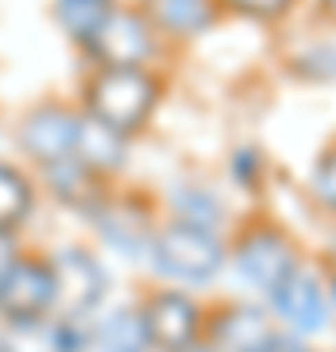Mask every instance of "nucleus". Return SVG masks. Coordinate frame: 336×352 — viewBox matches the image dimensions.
<instances>
[{
  "mask_svg": "<svg viewBox=\"0 0 336 352\" xmlns=\"http://www.w3.org/2000/svg\"><path fill=\"white\" fill-rule=\"evenodd\" d=\"M254 352H305V344H301L298 337H282V333H274V337H266Z\"/></svg>",
  "mask_w": 336,
  "mask_h": 352,
  "instance_id": "393cba45",
  "label": "nucleus"
},
{
  "mask_svg": "<svg viewBox=\"0 0 336 352\" xmlns=\"http://www.w3.org/2000/svg\"><path fill=\"white\" fill-rule=\"evenodd\" d=\"M129 145H133V141L125 138V133H117V129L102 126L98 118L82 113V122H78V141H75V157L87 164V168H94V173L106 176V180H117V173H122L125 161H129Z\"/></svg>",
  "mask_w": 336,
  "mask_h": 352,
  "instance_id": "4468645a",
  "label": "nucleus"
},
{
  "mask_svg": "<svg viewBox=\"0 0 336 352\" xmlns=\"http://www.w3.org/2000/svg\"><path fill=\"white\" fill-rule=\"evenodd\" d=\"M137 4L164 43H192L223 20L219 0H137Z\"/></svg>",
  "mask_w": 336,
  "mask_h": 352,
  "instance_id": "9b49d317",
  "label": "nucleus"
},
{
  "mask_svg": "<svg viewBox=\"0 0 336 352\" xmlns=\"http://www.w3.org/2000/svg\"><path fill=\"white\" fill-rule=\"evenodd\" d=\"M212 344L219 352H254L266 337H274L270 314L258 305H223L208 317Z\"/></svg>",
  "mask_w": 336,
  "mask_h": 352,
  "instance_id": "ddd939ff",
  "label": "nucleus"
},
{
  "mask_svg": "<svg viewBox=\"0 0 336 352\" xmlns=\"http://www.w3.org/2000/svg\"><path fill=\"white\" fill-rule=\"evenodd\" d=\"M90 223L102 231V239L110 243L117 254H149L153 231H157V219H153V208L137 196H125V192L113 188L106 200L87 215Z\"/></svg>",
  "mask_w": 336,
  "mask_h": 352,
  "instance_id": "1a4fd4ad",
  "label": "nucleus"
},
{
  "mask_svg": "<svg viewBox=\"0 0 336 352\" xmlns=\"http://www.w3.org/2000/svg\"><path fill=\"white\" fill-rule=\"evenodd\" d=\"M0 352H4V344H0Z\"/></svg>",
  "mask_w": 336,
  "mask_h": 352,
  "instance_id": "cd10ccee",
  "label": "nucleus"
},
{
  "mask_svg": "<svg viewBox=\"0 0 336 352\" xmlns=\"http://www.w3.org/2000/svg\"><path fill=\"white\" fill-rule=\"evenodd\" d=\"M164 90L168 82L157 67H94L78 90V110L133 141L153 126Z\"/></svg>",
  "mask_w": 336,
  "mask_h": 352,
  "instance_id": "f257e3e1",
  "label": "nucleus"
},
{
  "mask_svg": "<svg viewBox=\"0 0 336 352\" xmlns=\"http://www.w3.org/2000/svg\"><path fill=\"white\" fill-rule=\"evenodd\" d=\"M78 122L82 110L67 106V102H39L16 122V145L36 168H47L55 161L75 157V141H78Z\"/></svg>",
  "mask_w": 336,
  "mask_h": 352,
  "instance_id": "39448f33",
  "label": "nucleus"
},
{
  "mask_svg": "<svg viewBox=\"0 0 336 352\" xmlns=\"http://www.w3.org/2000/svg\"><path fill=\"white\" fill-rule=\"evenodd\" d=\"M55 266V309L63 321H87L106 298V266L87 247H59L51 254Z\"/></svg>",
  "mask_w": 336,
  "mask_h": 352,
  "instance_id": "423d86ee",
  "label": "nucleus"
},
{
  "mask_svg": "<svg viewBox=\"0 0 336 352\" xmlns=\"http://www.w3.org/2000/svg\"><path fill=\"white\" fill-rule=\"evenodd\" d=\"M301 263L305 258H301L298 239L286 227H278L274 219H266V215L247 219L238 227L235 239L227 243V266L235 270L243 286L262 289V294H270L278 282H286Z\"/></svg>",
  "mask_w": 336,
  "mask_h": 352,
  "instance_id": "7ed1b4c3",
  "label": "nucleus"
},
{
  "mask_svg": "<svg viewBox=\"0 0 336 352\" xmlns=\"http://www.w3.org/2000/svg\"><path fill=\"white\" fill-rule=\"evenodd\" d=\"M137 309H141V321H145V333H149V344L157 352H176L192 344V340H199L203 314L180 289H153Z\"/></svg>",
  "mask_w": 336,
  "mask_h": 352,
  "instance_id": "6e6552de",
  "label": "nucleus"
},
{
  "mask_svg": "<svg viewBox=\"0 0 336 352\" xmlns=\"http://www.w3.org/2000/svg\"><path fill=\"white\" fill-rule=\"evenodd\" d=\"M117 0H51V20L75 47H82L113 12Z\"/></svg>",
  "mask_w": 336,
  "mask_h": 352,
  "instance_id": "f3484780",
  "label": "nucleus"
},
{
  "mask_svg": "<svg viewBox=\"0 0 336 352\" xmlns=\"http://www.w3.org/2000/svg\"><path fill=\"white\" fill-rule=\"evenodd\" d=\"M39 173H43V184L51 188V196H55L63 208H71V212H78V215H90L113 192V180H106V176H98L94 168H87L78 157L55 161V164H47V168H39Z\"/></svg>",
  "mask_w": 336,
  "mask_h": 352,
  "instance_id": "f8f14e48",
  "label": "nucleus"
},
{
  "mask_svg": "<svg viewBox=\"0 0 336 352\" xmlns=\"http://www.w3.org/2000/svg\"><path fill=\"white\" fill-rule=\"evenodd\" d=\"M313 12L321 24H336V0H313Z\"/></svg>",
  "mask_w": 336,
  "mask_h": 352,
  "instance_id": "a878e982",
  "label": "nucleus"
},
{
  "mask_svg": "<svg viewBox=\"0 0 336 352\" xmlns=\"http://www.w3.org/2000/svg\"><path fill=\"white\" fill-rule=\"evenodd\" d=\"M90 67H157L164 55V39L153 28V20L141 12V4H125L117 0L106 24L82 43Z\"/></svg>",
  "mask_w": 336,
  "mask_h": 352,
  "instance_id": "20e7f679",
  "label": "nucleus"
},
{
  "mask_svg": "<svg viewBox=\"0 0 336 352\" xmlns=\"http://www.w3.org/2000/svg\"><path fill=\"white\" fill-rule=\"evenodd\" d=\"M168 219H184V223L219 231L227 219V208L219 200V192H212L208 184H176L168 192Z\"/></svg>",
  "mask_w": 336,
  "mask_h": 352,
  "instance_id": "dca6fc26",
  "label": "nucleus"
},
{
  "mask_svg": "<svg viewBox=\"0 0 336 352\" xmlns=\"http://www.w3.org/2000/svg\"><path fill=\"white\" fill-rule=\"evenodd\" d=\"M270 302H274V314L286 325H293L298 333H317L328 321V289L305 263L286 282H278L270 289Z\"/></svg>",
  "mask_w": 336,
  "mask_h": 352,
  "instance_id": "9d476101",
  "label": "nucleus"
},
{
  "mask_svg": "<svg viewBox=\"0 0 336 352\" xmlns=\"http://www.w3.org/2000/svg\"><path fill=\"white\" fill-rule=\"evenodd\" d=\"M176 352H219L212 344V340H192V344H184V349H176Z\"/></svg>",
  "mask_w": 336,
  "mask_h": 352,
  "instance_id": "bb28decb",
  "label": "nucleus"
},
{
  "mask_svg": "<svg viewBox=\"0 0 336 352\" xmlns=\"http://www.w3.org/2000/svg\"><path fill=\"white\" fill-rule=\"evenodd\" d=\"M289 71H293V78H305V82H336V39L305 43L289 59Z\"/></svg>",
  "mask_w": 336,
  "mask_h": 352,
  "instance_id": "aec40b11",
  "label": "nucleus"
},
{
  "mask_svg": "<svg viewBox=\"0 0 336 352\" xmlns=\"http://www.w3.org/2000/svg\"><path fill=\"white\" fill-rule=\"evenodd\" d=\"M301 0H219L223 16H238V20H250V24H286L289 16L298 12Z\"/></svg>",
  "mask_w": 336,
  "mask_h": 352,
  "instance_id": "412c9836",
  "label": "nucleus"
},
{
  "mask_svg": "<svg viewBox=\"0 0 336 352\" xmlns=\"http://www.w3.org/2000/svg\"><path fill=\"white\" fill-rule=\"evenodd\" d=\"M98 349L102 352H153L141 309H117V314L98 329Z\"/></svg>",
  "mask_w": 336,
  "mask_h": 352,
  "instance_id": "6ab92c4d",
  "label": "nucleus"
},
{
  "mask_svg": "<svg viewBox=\"0 0 336 352\" xmlns=\"http://www.w3.org/2000/svg\"><path fill=\"white\" fill-rule=\"evenodd\" d=\"M227 176H231V184L238 192H258L266 184V176H270V164H266L258 145H238L227 157Z\"/></svg>",
  "mask_w": 336,
  "mask_h": 352,
  "instance_id": "4be33fe9",
  "label": "nucleus"
},
{
  "mask_svg": "<svg viewBox=\"0 0 336 352\" xmlns=\"http://www.w3.org/2000/svg\"><path fill=\"white\" fill-rule=\"evenodd\" d=\"M36 212V180L16 168V164L0 161V227L4 231H20Z\"/></svg>",
  "mask_w": 336,
  "mask_h": 352,
  "instance_id": "a211bd4d",
  "label": "nucleus"
},
{
  "mask_svg": "<svg viewBox=\"0 0 336 352\" xmlns=\"http://www.w3.org/2000/svg\"><path fill=\"white\" fill-rule=\"evenodd\" d=\"M153 270L184 286H208L227 270V239L212 227H196L184 219L157 223L149 243Z\"/></svg>",
  "mask_w": 336,
  "mask_h": 352,
  "instance_id": "f03ea898",
  "label": "nucleus"
},
{
  "mask_svg": "<svg viewBox=\"0 0 336 352\" xmlns=\"http://www.w3.org/2000/svg\"><path fill=\"white\" fill-rule=\"evenodd\" d=\"M309 200L317 204L324 215H336V145H328V149L313 161Z\"/></svg>",
  "mask_w": 336,
  "mask_h": 352,
  "instance_id": "5701e85b",
  "label": "nucleus"
},
{
  "mask_svg": "<svg viewBox=\"0 0 336 352\" xmlns=\"http://www.w3.org/2000/svg\"><path fill=\"white\" fill-rule=\"evenodd\" d=\"M12 333L4 340V352H78V333L75 321L47 314L32 321H8Z\"/></svg>",
  "mask_w": 336,
  "mask_h": 352,
  "instance_id": "2eb2a0df",
  "label": "nucleus"
},
{
  "mask_svg": "<svg viewBox=\"0 0 336 352\" xmlns=\"http://www.w3.org/2000/svg\"><path fill=\"white\" fill-rule=\"evenodd\" d=\"M20 254H24V247H20V235H16V231H4V227H0V278H4L8 270H12Z\"/></svg>",
  "mask_w": 336,
  "mask_h": 352,
  "instance_id": "b1692460",
  "label": "nucleus"
},
{
  "mask_svg": "<svg viewBox=\"0 0 336 352\" xmlns=\"http://www.w3.org/2000/svg\"><path fill=\"white\" fill-rule=\"evenodd\" d=\"M55 309V266L43 254H20L16 266L0 278V317L32 321Z\"/></svg>",
  "mask_w": 336,
  "mask_h": 352,
  "instance_id": "0eeeda50",
  "label": "nucleus"
}]
</instances>
